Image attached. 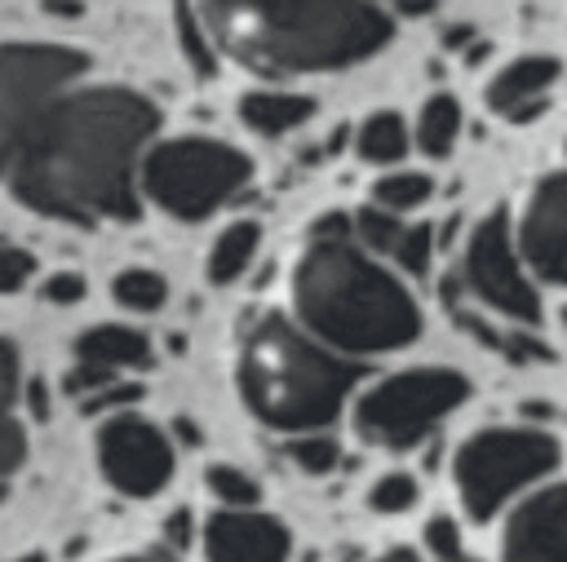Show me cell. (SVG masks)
Masks as SVG:
<instances>
[{
    "label": "cell",
    "instance_id": "4",
    "mask_svg": "<svg viewBox=\"0 0 567 562\" xmlns=\"http://www.w3.org/2000/svg\"><path fill=\"white\" fill-rule=\"evenodd\" d=\"M359 381V363L341 358L284 314H266L248 327L239 350V389L257 420L306 434L323 429Z\"/></svg>",
    "mask_w": 567,
    "mask_h": 562
},
{
    "label": "cell",
    "instance_id": "24",
    "mask_svg": "<svg viewBox=\"0 0 567 562\" xmlns=\"http://www.w3.org/2000/svg\"><path fill=\"white\" fill-rule=\"evenodd\" d=\"M350 226H354V235H359V243H363L368 252H385V257H390V248H394V239H399V230H403V221H399L394 212L377 208V204L359 208V212L350 217Z\"/></svg>",
    "mask_w": 567,
    "mask_h": 562
},
{
    "label": "cell",
    "instance_id": "26",
    "mask_svg": "<svg viewBox=\"0 0 567 562\" xmlns=\"http://www.w3.org/2000/svg\"><path fill=\"white\" fill-rule=\"evenodd\" d=\"M430 257H434V230L430 226H403L394 248H390V261L403 270V274H425L430 270Z\"/></svg>",
    "mask_w": 567,
    "mask_h": 562
},
{
    "label": "cell",
    "instance_id": "12",
    "mask_svg": "<svg viewBox=\"0 0 567 562\" xmlns=\"http://www.w3.org/2000/svg\"><path fill=\"white\" fill-rule=\"evenodd\" d=\"M518 252L545 279L567 288V173H549L527 195L518 221Z\"/></svg>",
    "mask_w": 567,
    "mask_h": 562
},
{
    "label": "cell",
    "instance_id": "19",
    "mask_svg": "<svg viewBox=\"0 0 567 562\" xmlns=\"http://www.w3.org/2000/svg\"><path fill=\"white\" fill-rule=\"evenodd\" d=\"M354 150L368 164H394V159H403L408 155V128H403V119L394 111L368 115L359 124V133H354Z\"/></svg>",
    "mask_w": 567,
    "mask_h": 562
},
{
    "label": "cell",
    "instance_id": "25",
    "mask_svg": "<svg viewBox=\"0 0 567 562\" xmlns=\"http://www.w3.org/2000/svg\"><path fill=\"white\" fill-rule=\"evenodd\" d=\"M288 456H292V465L306 469V473H328V469H337L341 447H337V438H328V434H319V429H306V434H297V438L288 443Z\"/></svg>",
    "mask_w": 567,
    "mask_h": 562
},
{
    "label": "cell",
    "instance_id": "32",
    "mask_svg": "<svg viewBox=\"0 0 567 562\" xmlns=\"http://www.w3.org/2000/svg\"><path fill=\"white\" fill-rule=\"evenodd\" d=\"M368 562H425V558L412 553V549H385V553H377V558H368Z\"/></svg>",
    "mask_w": 567,
    "mask_h": 562
},
{
    "label": "cell",
    "instance_id": "14",
    "mask_svg": "<svg viewBox=\"0 0 567 562\" xmlns=\"http://www.w3.org/2000/svg\"><path fill=\"white\" fill-rule=\"evenodd\" d=\"M558 75H563V62L558 58H518V62H509L487 84V106L501 119L527 124V119H536L545 111V97L558 84Z\"/></svg>",
    "mask_w": 567,
    "mask_h": 562
},
{
    "label": "cell",
    "instance_id": "27",
    "mask_svg": "<svg viewBox=\"0 0 567 562\" xmlns=\"http://www.w3.org/2000/svg\"><path fill=\"white\" fill-rule=\"evenodd\" d=\"M368 504H372L377 513H403V509H412V504H416V478L403 473V469L381 473V478L372 482V491H368Z\"/></svg>",
    "mask_w": 567,
    "mask_h": 562
},
{
    "label": "cell",
    "instance_id": "9",
    "mask_svg": "<svg viewBox=\"0 0 567 562\" xmlns=\"http://www.w3.org/2000/svg\"><path fill=\"white\" fill-rule=\"evenodd\" d=\"M465 288L492 305L496 314H505L509 323H536L540 319V296L514 252V239H509V221L505 212H487L470 243H465Z\"/></svg>",
    "mask_w": 567,
    "mask_h": 562
},
{
    "label": "cell",
    "instance_id": "6",
    "mask_svg": "<svg viewBox=\"0 0 567 562\" xmlns=\"http://www.w3.org/2000/svg\"><path fill=\"white\" fill-rule=\"evenodd\" d=\"M558 465V438L536 425H492L456 447L452 478L465 513L492 518L514 491L532 487Z\"/></svg>",
    "mask_w": 567,
    "mask_h": 562
},
{
    "label": "cell",
    "instance_id": "7",
    "mask_svg": "<svg viewBox=\"0 0 567 562\" xmlns=\"http://www.w3.org/2000/svg\"><path fill=\"white\" fill-rule=\"evenodd\" d=\"M465 394H470V381L452 367H408L359 394L354 429L377 447L403 451V447H416L447 412H456Z\"/></svg>",
    "mask_w": 567,
    "mask_h": 562
},
{
    "label": "cell",
    "instance_id": "29",
    "mask_svg": "<svg viewBox=\"0 0 567 562\" xmlns=\"http://www.w3.org/2000/svg\"><path fill=\"white\" fill-rule=\"evenodd\" d=\"M31 274H35V257L0 239V292H18L22 283H31Z\"/></svg>",
    "mask_w": 567,
    "mask_h": 562
},
{
    "label": "cell",
    "instance_id": "5",
    "mask_svg": "<svg viewBox=\"0 0 567 562\" xmlns=\"http://www.w3.org/2000/svg\"><path fill=\"white\" fill-rule=\"evenodd\" d=\"M252 177V159L213 137H168L142 155V190L177 221H199L235 199Z\"/></svg>",
    "mask_w": 567,
    "mask_h": 562
},
{
    "label": "cell",
    "instance_id": "33",
    "mask_svg": "<svg viewBox=\"0 0 567 562\" xmlns=\"http://www.w3.org/2000/svg\"><path fill=\"white\" fill-rule=\"evenodd\" d=\"M111 562H173V558L159 553V549H137V553H124V558H111Z\"/></svg>",
    "mask_w": 567,
    "mask_h": 562
},
{
    "label": "cell",
    "instance_id": "17",
    "mask_svg": "<svg viewBox=\"0 0 567 562\" xmlns=\"http://www.w3.org/2000/svg\"><path fill=\"white\" fill-rule=\"evenodd\" d=\"M239 115L252 133L261 137H284L297 124L310 119V97L301 93H284V89H252L239 97Z\"/></svg>",
    "mask_w": 567,
    "mask_h": 562
},
{
    "label": "cell",
    "instance_id": "36",
    "mask_svg": "<svg viewBox=\"0 0 567 562\" xmlns=\"http://www.w3.org/2000/svg\"><path fill=\"white\" fill-rule=\"evenodd\" d=\"M452 562H470V558H465V553H461V558H452Z\"/></svg>",
    "mask_w": 567,
    "mask_h": 562
},
{
    "label": "cell",
    "instance_id": "34",
    "mask_svg": "<svg viewBox=\"0 0 567 562\" xmlns=\"http://www.w3.org/2000/svg\"><path fill=\"white\" fill-rule=\"evenodd\" d=\"M399 4H403V9H416V13H425L434 0H399Z\"/></svg>",
    "mask_w": 567,
    "mask_h": 562
},
{
    "label": "cell",
    "instance_id": "1",
    "mask_svg": "<svg viewBox=\"0 0 567 562\" xmlns=\"http://www.w3.org/2000/svg\"><path fill=\"white\" fill-rule=\"evenodd\" d=\"M155 124V106L124 84L66 89L27 128L0 181L53 221H133L137 164Z\"/></svg>",
    "mask_w": 567,
    "mask_h": 562
},
{
    "label": "cell",
    "instance_id": "37",
    "mask_svg": "<svg viewBox=\"0 0 567 562\" xmlns=\"http://www.w3.org/2000/svg\"><path fill=\"white\" fill-rule=\"evenodd\" d=\"M563 327H567V310H563Z\"/></svg>",
    "mask_w": 567,
    "mask_h": 562
},
{
    "label": "cell",
    "instance_id": "8",
    "mask_svg": "<svg viewBox=\"0 0 567 562\" xmlns=\"http://www.w3.org/2000/svg\"><path fill=\"white\" fill-rule=\"evenodd\" d=\"M84 71L89 58L66 44H0V177L40 111Z\"/></svg>",
    "mask_w": 567,
    "mask_h": 562
},
{
    "label": "cell",
    "instance_id": "13",
    "mask_svg": "<svg viewBox=\"0 0 567 562\" xmlns=\"http://www.w3.org/2000/svg\"><path fill=\"white\" fill-rule=\"evenodd\" d=\"M199 544L208 562H288V549H292L288 527L257 504H244V509L221 504L217 513H208Z\"/></svg>",
    "mask_w": 567,
    "mask_h": 562
},
{
    "label": "cell",
    "instance_id": "2",
    "mask_svg": "<svg viewBox=\"0 0 567 562\" xmlns=\"http://www.w3.org/2000/svg\"><path fill=\"white\" fill-rule=\"evenodd\" d=\"M199 13L230 58L266 75L341 71L390 40L372 0H199Z\"/></svg>",
    "mask_w": 567,
    "mask_h": 562
},
{
    "label": "cell",
    "instance_id": "35",
    "mask_svg": "<svg viewBox=\"0 0 567 562\" xmlns=\"http://www.w3.org/2000/svg\"><path fill=\"white\" fill-rule=\"evenodd\" d=\"M13 562H44L40 553H22V558H13Z\"/></svg>",
    "mask_w": 567,
    "mask_h": 562
},
{
    "label": "cell",
    "instance_id": "22",
    "mask_svg": "<svg viewBox=\"0 0 567 562\" xmlns=\"http://www.w3.org/2000/svg\"><path fill=\"white\" fill-rule=\"evenodd\" d=\"M111 296H115L124 310H142V314H146V310H159V305L168 301V283H164V274L133 266V270H120V274H115Z\"/></svg>",
    "mask_w": 567,
    "mask_h": 562
},
{
    "label": "cell",
    "instance_id": "16",
    "mask_svg": "<svg viewBox=\"0 0 567 562\" xmlns=\"http://www.w3.org/2000/svg\"><path fill=\"white\" fill-rule=\"evenodd\" d=\"M75 354H80V363L120 376V372H128V367H146V363H151V341H146L137 327L102 323V327H89V332L75 341Z\"/></svg>",
    "mask_w": 567,
    "mask_h": 562
},
{
    "label": "cell",
    "instance_id": "18",
    "mask_svg": "<svg viewBox=\"0 0 567 562\" xmlns=\"http://www.w3.org/2000/svg\"><path fill=\"white\" fill-rule=\"evenodd\" d=\"M257 239H261L257 221H230V226L217 235L213 252H208V279H213V283H235V279L252 266Z\"/></svg>",
    "mask_w": 567,
    "mask_h": 562
},
{
    "label": "cell",
    "instance_id": "30",
    "mask_svg": "<svg viewBox=\"0 0 567 562\" xmlns=\"http://www.w3.org/2000/svg\"><path fill=\"white\" fill-rule=\"evenodd\" d=\"M425 549H430V558L434 562H452V558H461V531H456V522L452 518H430L425 522Z\"/></svg>",
    "mask_w": 567,
    "mask_h": 562
},
{
    "label": "cell",
    "instance_id": "3",
    "mask_svg": "<svg viewBox=\"0 0 567 562\" xmlns=\"http://www.w3.org/2000/svg\"><path fill=\"white\" fill-rule=\"evenodd\" d=\"M292 310L337 354L399 350L421 332L412 292L350 235H310L292 266Z\"/></svg>",
    "mask_w": 567,
    "mask_h": 562
},
{
    "label": "cell",
    "instance_id": "21",
    "mask_svg": "<svg viewBox=\"0 0 567 562\" xmlns=\"http://www.w3.org/2000/svg\"><path fill=\"white\" fill-rule=\"evenodd\" d=\"M173 27H177L182 53H186V62L195 66V75L213 80V75H217V53H213L204 13H195V0H173Z\"/></svg>",
    "mask_w": 567,
    "mask_h": 562
},
{
    "label": "cell",
    "instance_id": "11",
    "mask_svg": "<svg viewBox=\"0 0 567 562\" xmlns=\"http://www.w3.org/2000/svg\"><path fill=\"white\" fill-rule=\"evenodd\" d=\"M501 562H567V482L540 487L505 513Z\"/></svg>",
    "mask_w": 567,
    "mask_h": 562
},
{
    "label": "cell",
    "instance_id": "10",
    "mask_svg": "<svg viewBox=\"0 0 567 562\" xmlns=\"http://www.w3.org/2000/svg\"><path fill=\"white\" fill-rule=\"evenodd\" d=\"M97 465L124 496H155L173 478V447L159 425L137 412H111L97 429Z\"/></svg>",
    "mask_w": 567,
    "mask_h": 562
},
{
    "label": "cell",
    "instance_id": "31",
    "mask_svg": "<svg viewBox=\"0 0 567 562\" xmlns=\"http://www.w3.org/2000/svg\"><path fill=\"white\" fill-rule=\"evenodd\" d=\"M44 301H53V305H75L80 296H84V279L75 274V270H58V274H49L44 279Z\"/></svg>",
    "mask_w": 567,
    "mask_h": 562
},
{
    "label": "cell",
    "instance_id": "23",
    "mask_svg": "<svg viewBox=\"0 0 567 562\" xmlns=\"http://www.w3.org/2000/svg\"><path fill=\"white\" fill-rule=\"evenodd\" d=\"M434 181L425 173H390L372 186V204L385 208V212H408V208H421L430 199Z\"/></svg>",
    "mask_w": 567,
    "mask_h": 562
},
{
    "label": "cell",
    "instance_id": "15",
    "mask_svg": "<svg viewBox=\"0 0 567 562\" xmlns=\"http://www.w3.org/2000/svg\"><path fill=\"white\" fill-rule=\"evenodd\" d=\"M18 398H22L18 350L9 341H0V496L9 491V482H13V473L22 469V456H27V434H22Z\"/></svg>",
    "mask_w": 567,
    "mask_h": 562
},
{
    "label": "cell",
    "instance_id": "28",
    "mask_svg": "<svg viewBox=\"0 0 567 562\" xmlns=\"http://www.w3.org/2000/svg\"><path fill=\"white\" fill-rule=\"evenodd\" d=\"M208 491L221 500V504H230V509H244V504H257V482L244 473V469H235V465H213L208 469Z\"/></svg>",
    "mask_w": 567,
    "mask_h": 562
},
{
    "label": "cell",
    "instance_id": "20",
    "mask_svg": "<svg viewBox=\"0 0 567 562\" xmlns=\"http://www.w3.org/2000/svg\"><path fill=\"white\" fill-rule=\"evenodd\" d=\"M456 133H461V106L452 93H434L425 106H421V119H416V146L434 159H443L452 146H456Z\"/></svg>",
    "mask_w": 567,
    "mask_h": 562
}]
</instances>
